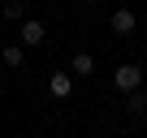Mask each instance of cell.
I'll use <instances>...</instances> for the list:
<instances>
[{
    "label": "cell",
    "instance_id": "cell-1",
    "mask_svg": "<svg viewBox=\"0 0 147 138\" xmlns=\"http://www.w3.org/2000/svg\"><path fill=\"white\" fill-rule=\"evenodd\" d=\"M113 86H117L121 95H125V91H138V86H143V69H138L134 60L117 65V69H113Z\"/></svg>",
    "mask_w": 147,
    "mask_h": 138
},
{
    "label": "cell",
    "instance_id": "cell-2",
    "mask_svg": "<svg viewBox=\"0 0 147 138\" xmlns=\"http://www.w3.org/2000/svg\"><path fill=\"white\" fill-rule=\"evenodd\" d=\"M108 26H113V35H134V30H138V13H134V9H113Z\"/></svg>",
    "mask_w": 147,
    "mask_h": 138
},
{
    "label": "cell",
    "instance_id": "cell-3",
    "mask_svg": "<svg viewBox=\"0 0 147 138\" xmlns=\"http://www.w3.org/2000/svg\"><path fill=\"white\" fill-rule=\"evenodd\" d=\"M18 39H22V48H39V43L48 39V26H43V22H35V17H26V22H22V30H18Z\"/></svg>",
    "mask_w": 147,
    "mask_h": 138
},
{
    "label": "cell",
    "instance_id": "cell-4",
    "mask_svg": "<svg viewBox=\"0 0 147 138\" xmlns=\"http://www.w3.org/2000/svg\"><path fill=\"white\" fill-rule=\"evenodd\" d=\"M48 91H52L56 99L74 95V74H52V78H48Z\"/></svg>",
    "mask_w": 147,
    "mask_h": 138
},
{
    "label": "cell",
    "instance_id": "cell-5",
    "mask_svg": "<svg viewBox=\"0 0 147 138\" xmlns=\"http://www.w3.org/2000/svg\"><path fill=\"white\" fill-rule=\"evenodd\" d=\"M69 74H74V78H87V74H95V56H91V52H74Z\"/></svg>",
    "mask_w": 147,
    "mask_h": 138
},
{
    "label": "cell",
    "instance_id": "cell-6",
    "mask_svg": "<svg viewBox=\"0 0 147 138\" xmlns=\"http://www.w3.org/2000/svg\"><path fill=\"white\" fill-rule=\"evenodd\" d=\"M125 112L130 117H147V95L143 91H125Z\"/></svg>",
    "mask_w": 147,
    "mask_h": 138
},
{
    "label": "cell",
    "instance_id": "cell-7",
    "mask_svg": "<svg viewBox=\"0 0 147 138\" xmlns=\"http://www.w3.org/2000/svg\"><path fill=\"white\" fill-rule=\"evenodd\" d=\"M0 60H5L9 69H22V60H26V52H22V43H5V52H0Z\"/></svg>",
    "mask_w": 147,
    "mask_h": 138
},
{
    "label": "cell",
    "instance_id": "cell-8",
    "mask_svg": "<svg viewBox=\"0 0 147 138\" xmlns=\"http://www.w3.org/2000/svg\"><path fill=\"white\" fill-rule=\"evenodd\" d=\"M0 13H5V22H26V5H18V0H9Z\"/></svg>",
    "mask_w": 147,
    "mask_h": 138
}]
</instances>
